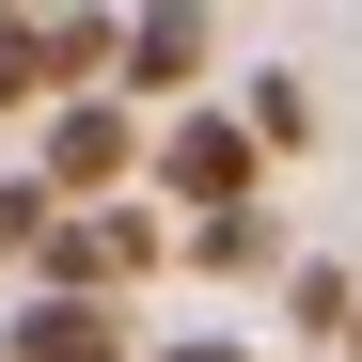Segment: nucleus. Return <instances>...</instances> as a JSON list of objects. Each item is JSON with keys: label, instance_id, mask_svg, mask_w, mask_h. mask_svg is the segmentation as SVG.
<instances>
[{"label": "nucleus", "instance_id": "nucleus-7", "mask_svg": "<svg viewBox=\"0 0 362 362\" xmlns=\"http://www.w3.org/2000/svg\"><path fill=\"white\" fill-rule=\"evenodd\" d=\"M189 268H205V284H268V268H284V221H268V205H236V221H189Z\"/></svg>", "mask_w": 362, "mask_h": 362}, {"label": "nucleus", "instance_id": "nucleus-4", "mask_svg": "<svg viewBox=\"0 0 362 362\" xmlns=\"http://www.w3.org/2000/svg\"><path fill=\"white\" fill-rule=\"evenodd\" d=\"M47 189H64V205H110V189H127V173H158V142L127 127V95H79V110H47Z\"/></svg>", "mask_w": 362, "mask_h": 362}, {"label": "nucleus", "instance_id": "nucleus-1", "mask_svg": "<svg viewBox=\"0 0 362 362\" xmlns=\"http://www.w3.org/2000/svg\"><path fill=\"white\" fill-rule=\"evenodd\" d=\"M158 189L189 205V221H236V205H268V142H252V110H236V95L173 110V127H158Z\"/></svg>", "mask_w": 362, "mask_h": 362}, {"label": "nucleus", "instance_id": "nucleus-5", "mask_svg": "<svg viewBox=\"0 0 362 362\" xmlns=\"http://www.w3.org/2000/svg\"><path fill=\"white\" fill-rule=\"evenodd\" d=\"M110 95H173V110H205V95H221V16H189V0L127 16V64H110Z\"/></svg>", "mask_w": 362, "mask_h": 362}, {"label": "nucleus", "instance_id": "nucleus-3", "mask_svg": "<svg viewBox=\"0 0 362 362\" xmlns=\"http://www.w3.org/2000/svg\"><path fill=\"white\" fill-rule=\"evenodd\" d=\"M158 252H173V236H158L142 205H64V221H47V252H32V299H127Z\"/></svg>", "mask_w": 362, "mask_h": 362}, {"label": "nucleus", "instance_id": "nucleus-10", "mask_svg": "<svg viewBox=\"0 0 362 362\" xmlns=\"http://www.w3.org/2000/svg\"><path fill=\"white\" fill-rule=\"evenodd\" d=\"M284 315H299V331H331V346H346V331H362V284H346V268H284Z\"/></svg>", "mask_w": 362, "mask_h": 362}, {"label": "nucleus", "instance_id": "nucleus-6", "mask_svg": "<svg viewBox=\"0 0 362 362\" xmlns=\"http://www.w3.org/2000/svg\"><path fill=\"white\" fill-rule=\"evenodd\" d=\"M0 362H142V346H127V299H16Z\"/></svg>", "mask_w": 362, "mask_h": 362}, {"label": "nucleus", "instance_id": "nucleus-12", "mask_svg": "<svg viewBox=\"0 0 362 362\" xmlns=\"http://www.w3.org/2000/svg\"><path fill=\"white\" fill-rule=\"evenodd\" d=\"M346 362H362V331H346Z\"/></svg>", "mask_w": 362, "mask_h": 362}, {"label": "nucleus", "instance_id": "nucleus-9", "mask_svg": "<svg viewBox=\"0 0 362 362\" xmlns=\"http://www.w3.org/2000/svg\"><path fill=\"white\" fill-rule=\"evenodd\" d=\"M47 221H64V189H47V173H0V268H32Z\"/></svg>", "mask_w": 362, "mask_h": 362}, {"label": "nucleus", "instance_id": "nucleus-11", "mask_svg": "<svg viewBox=\"0 0 362 362\" xmlns=\"http://www.w3.org/2000/svg\"><path fill=\"white\" fill-rule=\"evenodd\" d=\"M142 362H252V346H236V331H189V346H142Z\"/></svg>", "mask_w": 362, "mask_h": 362}, {"label": "nucleus", "instance_id": "nucleus-2", "mask_svg": "<svg viewBox=\"0 0 362 362\" xmlns=\"http://www.w3.org/2000/svg\"><path fill=\"white\" fill-rule=\"evenodd\" d=\"M127 64V16H0V110H79Z\"/></svg>", "mask_w": 362, "mask_h": 362}, {"label": "nucleus", "instance_id": "nucleus-8", "mask_svg": "<svg viewBox=\"0 0 362 362\" xmlns=\"http://www.w3.org/2000/svg\"><path fill=\"white\" fill-rule=\"evenodd\" d=\"M252 142H268V158L315 142V79H299V64H252Z\"/></svg>", "mask_w": 362, "mask_h": 362}]
</instances>
